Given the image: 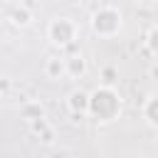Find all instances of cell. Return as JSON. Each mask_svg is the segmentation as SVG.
Returning a JSON list of instances; mask_svg holds the SVG:
<instances>
[{"label":"cell","instance_id":"cell-4","mask_svg":"<svg viewBox=\"0 0 158 158\" xmlns=\"http://www.w3.org/2000/svg\"><path fill=\"white\" fill-rule=\"evenodd\" d=\"M153 74H156V77H158V67H156V69H153Z\"/></svg>","mask_w":158,"mask_h":158},{"label":"cell","instance_id":"cell-1","mask_svg":"<svg viewBox=\"0 0 158 158\" xmlns=\"http://www.w3.org/2000/svg\"><path fill=\"white\" fill-rule=\"evenodd\" d=\"M59 72H62L59 59H52V62H49V74H59Z\"/></svg>","mask_w":158,"mask_h":158},{"label":"cell","instance_id":"cell-3","mask_svg":"<svg viewBox=\"0 0 158 158\" xmlns=\"http://www.w3.org/2000/svg\"><path fill=\"white\" fill-rule=\"evenodd\" d=\"M72 104L74 106H84V94H74L72 96Z\"/></svg>","mask_w":158,"mask_h":158},{"label":"cell","instance_id":"cell-2","mask_svg":"<svg viewBox=\"0 0 158 158\" xmlns=\"http://www.w3.org/2000/svg\"><path fill=\"white\" fill-rule=\"evenodd\" d=\"M72 72H74V74H77V72H84V64H81V59H79V57L72 62Z\"/></svg>","mask_w":158,"mask_h":158}]
</instances>
